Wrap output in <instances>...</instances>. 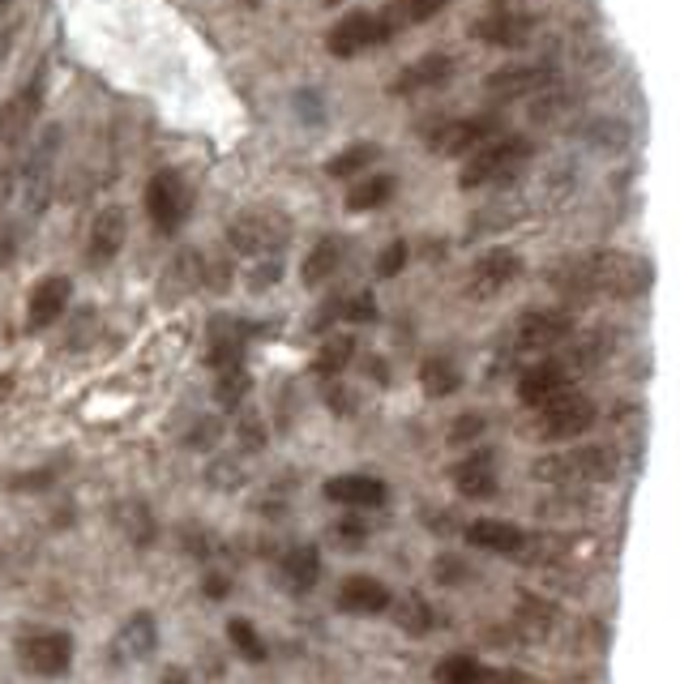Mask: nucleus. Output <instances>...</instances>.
I'll use <instances>...</instances> for the list:
<instances>
[{
  "label": "nucleus",
  "instance_id": "37",
  "mask_svg": "<svg viewBox=\"0 0 680 684\" xmlns=\"http://www.w3.org/2000/svg\"><path fill=\"white\" fill-rule=\"evenodd\" d=\"M125 642L134 646V655H150V651H155V642H159L155 616H150V612H137V616H129V625H125Z\"/></svg>",
  "mask_w": 680,
  "mask_h": 684
},
{
  "label": "nucleus",
  "instance_id": "3",
  "mask_svg": "<svg viewBox=\"0 0 680 684\" xmlns=\"http://www.w3.org/2000/svg\"><path fill=\"white\" fill-rule=\"evenodd\" d=\"M535 155V146L526 137L505 133L492 146H480L471 159L459 171V189H489V185H501V180H514L518 171L526 167V159Z\"/></svg>",
  "mask_w": 680,
  "mask_h": 684
},
{
  "label": "nucleus",
  "instance_id": "15",
  "mask_svg": "<svg viewBox=\"0 0 680 684\" xmlns=\"http://www.w3.org/2000/svg\"><path fill=\"white\" fill-rule=\"evenodd\" d=\"M505 125H501V116H466V120H454V125H445L436 137H428L441 155H450V159H463V155H475L484 141L501 133Z\"/></svg>",
  "mask_w": 680,
  "mask_h": 684
},
{
  "label": "nucleus",
  "instance_id": "18",
  "mask_svg": "<svg viewBox=\"0 0 680 684\" xmlns=\"http://www.w3.org/2000/svg\"><path fill=\"white\" fill-rule=\"evenodd\" d=\"M471 34L480 39V43H492V48H522V43H531V34H535V18H526V13H514V9H496L489 18H480Z\"/></svg>",
  "mask_w": 680,
  "mask_h": 684
},
{
  "label": "nucleus",
  "instance_id": "23",
  "mask_svg": "<svg viewBox=\"0 0 680 684\" xmlns=\"http://www.w3.org/2000/svg\"><path fill=\"white\" fill-rule=\"evenodd\" d=\"M454 488L466 496V500H489L496 493V466H492V454H466L463 463L450 470Z\"/></svg>",
  "mask_w": 680,
  "mask_h": 684
},
{
  "label": "nucleus",
  "instance_id": "29",
  "mask_svg": "<svg viewBox=\"0 0 680 684\" xmlns=\"http://www.w3.org/2000/svg\"><path fill=\"white\" fill-rule=\"evenodd\" d=\"M227 642H231V646H236V655L248 658V663H266V658H270L266 637H262L257 625L245 621V616H231V621H227Z\"/></svg>",
  "mask_w": 680,
  "mask_h": 684
},
{
  "label": "nucleus",
  "instance_id": "11",
  "mask_svg": "<svg viewBox=\"0 0 680 684\" xmlns=\"http://www.w3.org/2000/svg\"><path fill=\"white\" fill-rule=\"evenodd\" d=\"M43 90H48V69L39 65L35 73H30L22 90L18 95H9V103L0 111V141H22V137L35 129V120H39V111H43Z\"/></svg>",
  "mask_w": 680,
  "mask_h": 684
},
{
  "label": "nucleus",
  "instance_id": "5",
  "mask_svg": "<svg viewBox=\"0 0 680 684\" xmlns=\"http://www.w3.org/2000/svg\"><path fill=\"white\" fill-rule=\"evenodd\" d=\"M287 236H292V222H287V215L266 210V206L236 215L231 227H227V240H231V248H236V252H245V257H278V248L287 245Z\"/></svg>",
  "mask_w": 680,
  "mask_h": 684
},
{
  "label": "nucleus",
  "instance_id": "12",
  "mask_svg": "<svg viewBox=\"0 0 680 684\" xmlns=\"http://www.w3.org/2000/svg\"><path fill=\"white\" fill-rule=\"evenodd\" d=\"M518 274H522V257H518L514 248H489L475 266H471V278H466V296L475 304L492 300V296H501L510 282H514Z\"/></svg>",
  "mask_w": 680,
  "mask_h": 684
},
{
  "label": "nucleus",
  "instance_id": "46",
  "mask_svg": "<svg viewBox=\"0 0 680 684\" xmlns=\"http://www.w3.org/2000/svg\"><path fill=\"white\" fill-rule=\"evenodd\" d=\"M164 684H189V672H180V667H167Z\"/></svg>",
  "mask_w": 680,
  "mask_h": 684
},
{
  "label": "nucleus",
  "instance_id": "39",
  "mask_svg": "<svg viewBox=\"0 0 680 684\" xmlns=\"http://www.w3.org/2000/svg\"><path fill=\"white\" fill-rule=\"evenodd\" d=\"M125 526H129V535H134V544H150L155 539V518H150V509L146 505H125Z\"/></svg>",
  "mask_w": 680,
  "mask_h": 684
},
{
  "label": "nucleus",
  "instance_id": "28",
  "mask_svg": "<svg viewBox=\"0 0 680 684\" xmlns=\"http://www.w3.org/2000/svg\"><path fill=\"white\" fill-rule=\"evenodd\" d=\"M570 343L573 347H570V356H565V364H570V368H595V364L608 359V351H612L617 338H612V329H591V334H582V338L573 334Z\"/></svg>",
  "mask_w": 680,
  "mask_h": 684
},
{
  "label": "nucleus",
  "instance_id": "43",
  "mask_svg": "<svg viewBox=\"0 0 680 684\" xmlns=\"http://www.w3.org/2000/svg\"><path fill=\"white\" fill-rule=\"evenodd\" d=\"M201 591H206V599H227V595H231V582L223 574H210L201 582Z\"/></svg>",
  "mask_w": 680,
  "mask_h": 684
},
{
  "label": "nucleus",
  "instance_id": "20",
  "mask_svg": "<svg viewBox=\"0 0 680 684\" xmlns=\"http://www.w3.org/2000/svg\"><path fill=\"white\" fill-rule=\"evenodd\" d=\"M248 326L240 317H215L210 321V368L227 373V368H245Z\"/></svg>",
  "mask_w": 680,
  "mask_h": 684
},
{
  "label": "nucleus",
  "instance_id": "13",
  "mask_svg": "<svg viewBox=\"0 0 680 684\" xmlns=\"http://www.w3.org/2000/svg\"><path fill=\"white\" fill-rule=\"evenodd\" d=\"M565 389H573V368L565 359H540L535 368H526L522 373V381H518V403L522 407H544L552 398H561Z\"/></svg>",
  "mask_w": 680,
  "mask_h": 684
},
{
  "label": "nucleus",
  "instance_id": "44",
  "mask_svg": "<svg viewBox=\"0 0 680 684\" xmlns=\"http://www.w3.org/2000/svg\"><path fill=\"white\" fill-rule=\"evenodd\" d=\"M240 437H245V445H253V449H262V445H266V428H262L257 419H253V424H248V419H245V428H240Z\"/></svg>",
  "mask_w": 680,
  "mask_h": 684
},
{
  "label": "nucleus",
  "instance_id": "45",
  "mask_svg": "<svg viewBox=\"0 0 680 684\" xmlns=\"http://www.w3.org/2000/svg\"><path fill=\"white\" fill-rule=\"evenodd\" d=\"M338 535H343V539H352V544H359L368 531H364V526H355V522H343V526H338Z\"/></svg>",
  "mask_w": 680,
  "mask_h": 684
},
{
  "label": "nucleus",
  "instance_id": "47",
  "mask_svg": "<svg viewBox=\"0 0 680 684\" xmlns=\"http://www.w3.org/2000/svg\"><path fill=\"white\" fill-rule=\"evenodd\" d=\"M245 4H262V0H245Z\"/></svg>",
  "mask_w": 680,
  "mask_h": 684
},
{
  "label": "nucleus",
  "instance_id": "38",
  "mask_svg": "<svg viewBox=\"0 0 680 684\" xmlns=\"http://www.w3.org/2000/svg\"><path fill=\"white\" fill-rule=\"evenodd\" d=\"M484 428H489V424H484V415H480V410H466V415H459V419H454V424H450V445H475V440L484 437Z\"/></svg>",
  "mask_w": 680,
  "mask_h": 684
},
{
  "label": "nucleus",
  "instance_id": "22",
  "mask_svg": "<svg viewBox=\"0 0 680 684\" xmlns=\"http://www.w3.org/2000/svg\"><path fill=\"white\" fill-rule=\"evenodd\" d=\"M526 539H531V535H526L522 526L501 522V518H480L466 526V544L484 547V552H496V556H522Z\"/></svg>",
  "mask_w": 680,
  "mask_h": 684
},
{
  "label": "nucleus",
  "instance_id": "35",
  "mask_svg": "<svg viewBox=\"0 0 680 684\" xmlns=\"http://www.w3.org/2000/svg\"><path fill=\"white\" fill-rule=\"evenodd\" d=\"M394 616H398V630L411 633V637H424V633H433V625H436V612L420 599V595H411V599L398 603Z\"/></svg>",
  "mask_w": 680,
  "mask_h": 684
},
{
  "label": "nucleus",
  "instance_id": "32",
  "mask_svg": "<svg viewBox=\"0 0 680 684\" xmlns=\"http://www.w3.org/2000/svg\"><path fill=\"white\" fill-rule=\"evenodd\" d=\"M450 0H390L385 4V18H390V27H420V22H428L436 18L441 9H445Z\"/></svg>",
  "mask_w": 680,
  "mask_h": 684
},
{
  "label": "nucleus",
  "instance_id": "40",
  "mask_svg": "<svg viewBox=\"0 0 680 684\" xmlns=\"http://www.w3.org/2000/svg\"><path fill=\"white\" fill-rule=\"evenodd\" d=\"M433 577L441 582V586H459V582L471 577V569H466V561H459V556H436Z\"/></svg>",
  "mask_w": 680,
  "mask_h": 684
},
{
  "label": "nucleus",
  "instance_id": "49",
  "mask_svg": "<svg viewBox=\"0 0 680 684\" xmlns=\"http://www.w3.org/2000/svg\"><path fill=\"white\" fill-rule=\"evenodd\" d=\"M326 4H338V0H326Z\"/></svg>",
  "mask_w": 680,
  "mask_h": 684
},
{
  "label": "nucleus",
  "instance_id": "2",
  "mask_svg": "<svg viewBox=\"0 0 680 684\" xmlns=\"http://www.w3.org/2000/svg\"><path fill=\"white\" fill-rule=\"evenodd\" d=\"M621 470V458L612 445H573V449H556L531 463V479H540L548 488H595V484H612Z\"/></svg>",
  "mask_w": 680,
  "mask_h": 684
},
{
  "label": "nucleus",
  "instance_id": "34",
  "mask_svg": "<svg viewBox=\"0 0 680 684\" xmlns=\"http://www.w3.org/2000/svg\"><path fill=\"white\" fill-rule=\"evenodd\" d=\"M352 356H355L352 334H334V338L322 343V351H317V364H313V368H317L322 377H338V373L352 364Z\"/></svg>",
  "mask_w": 680,
  "mask_h": 684
},
{
  "label": "nucleus",
  "instance_id": "36",
  "mask_svg": "<svg viewBox=\"0 0 680 684\" xmlns=\"http://www.w3.org/2000/svg\"><path fill=\"white\" fill-rule=\"evenodd\" d=\"M253 389V377L248 368H227V373H215V394L223 407H240Z\"/></svg>",
  "mask_w": 680,
  "mask_h": 684
},
{
  "label": "nucleus",
  "instance_id": "10",
  "mask_svg": "<svg viewBox=\"0 0 680 684\" xmlns=\"http://www.w3.org/2000/svg\"><path fill=\"white\" fill-rule=\"evenodd\" d=\"M578 321L570 308H535L514 326V347L518 351H552L561 343H570Z\"/></svg>",
  "mask_w": 680,
  "mask_h": 684
},
{
  "label": "nucleus",
  "instance_id": "16",
  "mask_svg": "<svg viewBox=\"0 0 680 684\" xmlns=\"http://www.w3.org/2000/svg\"><path fill=\"white\" fill-rule=\"evenodd\" d=\"M326 500L343 505V509H382L390 488H385L377 475H364V470H347V475H334L326 479Z\"/></svg>",
  "mask_w": 680,
  "mask_h": 684
},
{
  "label": "nucleus",
  "instance_id": "27",
  "mask_svg": "<svg viewBox=\"0 0 680 684\" xmlns=\"http://www.w3.org/2000/svg\"><path fill=\"white\" fill-rule=\"evenodd\" d=\"M394 189H398V180H394V176H364V180L347 192V201H343V206H347L352 215H368V210L385 206V201L394 197Z\"/></svg>",
  "mask_w": 680,
  "mask_h": 684
},
{
  "label": "nucleus",
  "instance_id": "14",
  "mask_svg": "<svg viewBox=\"0 0 680 684\" xmlns=\"http://www.w3.org/2000/svg\"><path fill=\"white\" fill-rule=\"evenodd\" d=\"M69 300H73V282H69L65 274H48V278H39L27 296V329L30 334H39V329H48L52 321H60L65 308H69Z\"/></svg>",
  "mask_w": 680,
  "mask_h": 684
},
{
  "label": "nucleus",
  "instance_id": "42",
  "mask_svg": "<svg viewBox=\"0 0 680 684\" xmlns=\"http://www.w3.org/2000/svg\"><path fill=\"white\" fill-rule=\"evenodd\" d=\"M484 684H540L526 672H514V667H501V672H484Z\"/></svg>",
  "mask_w": 680,
  "mask_h": 684
},
{
  "label": "nucleus",
  "instance_id": "17",
  "mask_svg": "<svg viewBox=\"0 0 680 684\" xmlns=\"http://www.w3.org/2000/svg\"><path fill=\"white\" fill-rule=\"evenodd\" d=\"M125 240H129V219H125V210H120V206L99 210L95 222H90V236H86V257H90V266H108V261H116V252L125 248Z\"/></svg>",
  "mask_w": 680,
  "mask_h": 684
},
{
  "label": "nucleus",
  "instance_id": "26",
  "mask_svg": "<svg viewBox=\"0 0 680 684\" xmlns=\"http://www.w3.org/2000/svg\"><path fill=\"white\" fill-rule=\"evenodd\" d=\"M377 159H382V146H377V141H352V146H343L338 155H329L326 171L334 180H347V176L368 171V163H377Z\"/></svg>",
  "mask_w": 680,
  "mask_h": 684
},
{
  "label": "nucleus",
  "instance_id": "6",
  "mask_svg": "<svg viewBox=\"0 0 680 684\" xmlns=\"http://www.w3.org/2000/svg\"><path fill=\"white\" fill-rule=\"evenodd\" d=\"M146 215L155 222V231H180V222H189L193 215V189L180 171H155L150 185H146Z\"/></svg>",
  "mask_w": 680,
  "mask_h": 684
},
{
  "label": "nucleus",
  "instance_id": "41",
  "mask_svg": "<svg viewBox=\"0 0 680 684\" xmlns=\"http://www.w3.org/2000/svg\"><path fill=\"white\" fill-rule=\"evenodd\" d=\"M403 266H407V240L385 245L382 257H377V274H382V278H394V274H403Z\"/></svg>",
  "mask_w": 680,
  "mask_h": 684
},
{
  "label": "nucleus",
  "instance_id": "4",
  "mask_svg": "<svg viewBox=\"0 0 680 684\" xmlns=\"http://www.w3.org/2000/svg\"><path fill=\"white\" fill-rule=\"evenodd\" d=\"M599 407L591 398L565 389L561 398H552L544 407H535V419H531V437L548 440V445H570V440L587 437L595 428Z\"/></svg>",
  "mask_w": 680,
  "mask_h": 684
},
{
  "label": "nucleus",
  "instance_id": "1",
  "mask_svg": "<svg viewBox=\"0 0 680 684\" xmlns=\"http://www.w3.org/2000/svg\"><path fill=\"white\" fill-rule=\"evenodd\" d=\"M552 287L561 296H582V300H633L651 287V266L633 252H621V248H608V252H591V257H578V261H565L561 270L548 274Z\"/></svg>",
  "mask_w": 680,
  "mask_h": 684
},
{
  "label": "nucleus",
  "instance_id": "31",
  "mask_svg": "<svg viewBox=\"0 0 680 684\" xmlns=\"http://www.w3.org/2000/svg\"><path fill=\"white\" fill-rule=\"evenodd\" d=\"M484 672H489V667H484L480 658L459 651V655H445L436 663L433 681L436 684H484Z\"/></svg>",
  "mask_w": 680,
  "mask_h": 684
},
{
  "label": "nucleus",
  "instance_id": "8",
  "mask_svg": "<svg viewBox=\"0 0 680 684\" xmlns=\"http://www.w3.org/2000/svg\"><path fill=\"white\" fill-rule=\"evenodd\" d=\"M390 34H394V27H390V18H385V13L355 9V13L338 18V22L329 27L326 48H329V56H338V60H352V56H359V52L382 48Z\"/></svg>",
  "mask_w": 680,
  "mask_h": 684
},
{
  "label": "nucleus",
  "instance_id": "19",
  "mask_svg": "<svg viewBox=\"0 0 680 684\" xmlns=\"http://www.w3.org/2000/svg\"><path fill=\"white\" fill-rule=\"evenodd\" d=\"M390 603H394L390 586L373 574H352L343 577V586H338V607L355 612V616H382Z\"/></svg>",
  "mask_w": 680,
  "mask_h": 684
},
{
  "label": "nucleus",
  "instance_id": "48",
  "mask_svg": "<svg viewBox=\"0 0 680 684\" xmlns=\"http://www.w3.org/2000/svg\"><path fill=\"white\" fill-rule=\"evenodd\" d=\"M4 4H9V0H0V9H4Z\"/></svg>",
  "mask_w": 680,
  "mask_h": 684
},
{
  "label": "nucleus",
  "instance_id": "7",
  "mask_svg": "<svg viewBox=\"0 0 680 684\" xmlns=\"http://www.w3.org/2000/svg\"><path fill=\"white\" fill-rule=\"evenodd\" d=\"M556 86V69L540 65V60H514V65H501L484 78V95L496 103H514V99H535Z\"/></svg>",
  "mask_w": 680,
  "mask_h": 684
},
{
  "label": "nucleus",
  "instance_id": "9",
  "mask_svg": "<svg viewBox=\"0 0 680 684\" xmlns=\"http://www.w3.org/2000/svg\"><path fill=\"white\" fill-rule=\"evenodd\" d=\"M18 658L30 676H43V681L65 676L73 667V637L65 630H35L18 642Z\"/></svg>",
  "mask_w": 680,
  "mask_h": 684
},
{
  "label": "nucleus",
  "instance_id": "25",
  "mask_svg": "<svg viewBox=\"0 0 680 684\" xmlns=\"http://www.w3.org/2000/svg\"><path fill=\"white\" fill-rule=\"evenodd\" d=\"M283 574L292 582V591H313L317 586V577H322V552L313 544H296L287 556H283Z\"/></svg>",
  "mask_w": 680,
  "mask_h": 684
},
{
  "label": "nucleus",
  "instance_id": "30",
  "mask_svg": "<svg viewBox=\"0 0 680 684\" xmlns=\"http://www.w3.org/2000/svg\"><path fill=\"white\" fill-rule=\"evenodd\" d=\"M420 385H424V394L428 398H450L459 385H463V373L450 364V359H424V368H420Z\"/></svg>",
  "mask_w": 680,
  "mask_h": 684
},
{
  "label": "nucleus",
  "instance_id": "33",
  "mask_svg": "<svg viewBox=\"0 0 680 684\" xmlns=\"http://www.w3.org/2000/svg\"><path fill=\"white\" fill-rule=\"evenodd\" d=\"M326 321H352V326H368L377 321V300L373 291H355V296H343L326 308Z\"/></svg>",
  "mask_w": 680,
  "mask_h": 684
},
{
  "label": "nucleus",
  "instance_id": "24",
  "mask_svg": "<svg viewBox=\"0 0 680 684\" xmlns=\"http://www.w3.org/2000/svg\"><path fill=\"white\" fill-rule=\"evenodd\" d=\"M343 266V240H334V236H326V240H317V245L308 248V257H304V270H299V278H304V287H322V282H329L334 278V270Z\"/></svg>",
  "mask_w": 680,
  "mask_h": 684
},
{
  "label": "nucleus",
  "instance_id": "21",
  "mask_svg": "<svg viewBox=\"0 0 680 684\" xmlns=\"http://www.w3.org/2000/svg\"><path fill=\"white\" fill-rule=\"evenodd\" d=\"M450 73H454V60L445 52H428V56H420V60H411L407 69L390 82V95H394V99H407V95H420V90H433V86H441Z\"/></svg>",
  "mask_w": 680,
  "mask_h": 684
}]
</instances>
